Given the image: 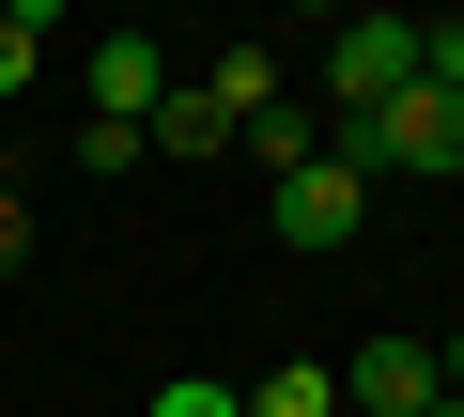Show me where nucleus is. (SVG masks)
Masks as SVG:
<instances>
[{"instance_id":"obj_1","label":"nucleus","mask_w":464,"mask_h":417,"mask_svg":"<svg viewBox=\"0 0 464 417\" xmlns=\"http://www.w3.org/2000/svg\"><path fill=\"white\" fill-rule=\"evenodd\" d=\"M325 155H341L356 185H387V170H402V185H433V170H464V109H449V93L418 78V93H387V109H356V124H341Z\"/></svg>"},{"instance_id":"obj_2","label":"nucleus","mask_w":464,"mask_h":417,"mask_svg":"<svg viewBox=\"0 0 464 417\" xmlns=\"http://www.w3.org/2000/svg\"><path fill=\"white\" fill-rule=\"evenodd\" d=\"M325 93H341V124H356V109H387V93H418V16L356 0V16L325 32Z\"/></svg>"},{"instance_id":"obj_3","label":"nucleus","mask_w":464,"mask_h":417,"mask_svg":"<svg viewBox=\"0 0 464 417\" xmlns=\"http://www.w3.org/2000/svg\"><path fill=\"white\" fill-rule=\"evenodd\" d=\"M341 417H433V340H402V325L356 340L341 355Z\"/></svg>"},{"instance_id":"obj_4","label":"nucleus","mask_w":464,"mask_h":417,"mask_svg":"<svg viewBox=\"0 0 464 417\" xmlns=\"http://www.w3.org/2000/svg\"><path fill=\"white\" fill-rule=\"evenodd\" d=\"M356 201H372V185H356L341 155H295V170H279V232H295V248H356Z\"/></svg>"},{"instance_id":"obj_5","label":"nucleus","mask_w":464,"mask_h":417,"mask_svg":"<svg viewBox=\"0 0 464 417\" xmlns=\"http://www.w3.org/2000/svg\"><path fill=\"white\" fill-rule=\"evenodd\" d=\"M155 93H170L155 32H109V47H93V124H155Z\"/></svg>"},{"instance_id":"obj_6","label":"nucleus","mask_w":464,"mask_h":417,"mask_svg":"<svg viewBox=\"0 0 464 417\" xmlns=\"http://www.w3.org/2000/svg\"><path fill=\"white\" fill-rule=\"evenodd\" d=\"M155 155H232V109H217L201 78H170V93H155Z\"/></svg>"},{"instance_id":"obj_7","label":"nucleus","mask_w":464,"mask_h":417,"mask_svg":"<svg viewBox=\"0 0 464 417\" xmlns=\"http://www.w3.org/2000/svg\"><path fill=\"white\" fill-rule=\"evenodd\" d=\"M201 93H217V109H232V139H248V124H264V109H279V62H264V47H232V62H217V78H201Z\"/></svg>"},{"instance_id":"obj_8","label":"nucleus","mask_w":464,"mask_h":417,"mask_svg":"<svg viewBox=\"0 0 464 417\" xmlns=\"http://www.w3.org/2000/svg\"><path fill=\"white\" fill-rule=\"evenodd\" d=\"M248 417H341V371H264Z\"/></svg>"},{"instance_id":"obj_9","label":"nucleus","mask_w":464,"mask_h":417,"mask_svg":"<svg viewBox=\"0 0 464 417\" xmlns=\"http://www.w3.org/2000/svg\"><path fill=\"white\" fill-rule=\"evenodd\" d=\"M155 417H248V386H217V371H170V386H155Z\"/></svg>"},{"instance_id":"obj_10","label":"nucleus","mask_w":464,"mask_h":417,"mask_svg":"<svg viewBox=\"0 0 464 417\" xmlns=\"http://www.w3.org/2000/svg\"><path fill=\"white\" fill-rule=\"evenodd\" d=\"M418 78H433V93L464 109V16H433V32H418Z\"/></svg>"},{"instance_id":"obj_11","label":"nucleus","mask_w":464,"mask_h":417,"mask_svg":"<svg viewBox=\"0 0 464 417\" xmlns=\"http://www.w3.org/2000/svg\"><path fill=\"white\" fill-rule=\"evenodd\" d=\"M32 62H47V47H32L16 16H0V109H16V93H32Z\"/></svg>"},{"instance_id":"obj_12","label":"nucleus","mask_w":464,"mask_h":417,"mask_svg":"<svg viewBox=\"0 0 464 417\" xmlns=\"http://www.w3.org/2000/svg\"><path fill=\"white\" fill-rule=\"evenodd\" d=\"M32 263V201H0V279H16Z\"/></svg>"},{"instance_id":"obj_13","label":"nucleus","mask_w":464,"mask_h":417,"mask_svg":"<svg viewBox=\"0 0 464 417\" xmlns=\"http://www.w3.org/2000/svg\"><path fill=\"white\" fill-rule=\"evenodd\" d=\"M0 16H16V32H32V47H47V32H63V0H0Z\"/></svg>"},{"instance_id":"obj_14","label":"nucleus","mask_w":464,"mask_h":417,"mask_svg":"<svg viewBox=\"0 0 464 417\" xmlns=\"http://www.w3.org/2000/svg\"><path fill=\"white\" fill-rule=\"evenodd\" d=\"M279 16H356V0H279Z\"/></svg>"},{"instance_id":"obj_15","label":"nucleus","mask_w":464,"mask_h":417,"mask_svg":"<svg viewBox=\"0 0 464 417\" xmlns=\"http://www.w3.org/2000/svg\"><path fill=\"white\" fill-rule=\"evenodd\" d=\"M433 417H464V402H449V386H433Z\"/></svg>"}]
</instances>
